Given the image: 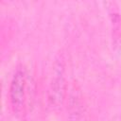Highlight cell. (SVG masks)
Listing matches in <instances>:
<instances>
[{
	"mask_svg": "<svg viewBox=\"0 0 121 121\" xmlns=\"http://www.w3.org/2000/svg\"><path fill=\"white\" fill-rule=\"evenodd\" d=\"M63 64L62 61L57 60L53 68V77L50 88V100L52 105L59 107L63 98L64 93V77H63Z\"/></svg>",
	"mask_w": 121,
	"mask_h": 121,
	"instance_id": "7a4b0ae2",
	"label": "cell"
},
{
	"mask_svg": "<svg viewBox=\"0 0 121 121\" xmlns=\"http://www.w3.org/2000/svg\"><path fill=\"white\" fill-rule=\"evenodd\" d=\"M111 20L112 25V36L116 43L121 40V16L118 13H112Z\"/></svg>",
	"mask_w": 121,
	"mask_h": 121,
	"instance_id": "3957f363",
	"label": "cell"
},
{
	"mask_svg": "<svg viewBox=\"0 0 121 121\" xmlns=\"http://www.w3.org/2000/svg\"><path fill=\"white\" fill-rule=\"evenodd\" d=\"M9 99L14 114L17 117H22L26 106V73L23 67H18L12 77L9 86Z\"/></svg>",
	"mask_w": 121,
	"mask_h": 121,
	"instance_id": "6da1fadb",
	"label": "cell"
}]
</instances>
